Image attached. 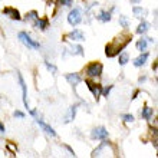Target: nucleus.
Masks as SVG:
<instances>
[{"instance_id": "nucleus-16", "label": "nucleus", "mask_w": 158, "mask_h": 158, "mask_svg": "<svg viewBox=\"0 0 158 158\" xmlns=\"http://www.w3.org/2000/svg\"><path fill=\"white\" fill-rule=\"evenodd\" d=\"M152 114H154V111H152V108H150V106H144V108H142L141 115L144 119H151Z\"/></svg>"}, {"instance_id": "nucleus-10", "label": "nucleus", "mask_w": 158, "mask_h": 158, "mask_svg": "<svg viewBox=\"0 0 158 158\" xmlns=\"http://www.w3.org/2000/svg\"><path fill=\"white\" fill-rule=\"evenodd\" d=\"M17 78H19V82H20V86H22V98H23V104H25L26 108H29V105H27V92H26V83L25 81H23V78H22V75L19 73L17 75Z\"/></svg>"}, {"instance_id": "nucleus-18", "label": "nucleus", "mask_w": 158, "mask_h": 158, "mask_svg": "<svg viewBox=\"0 0 158 158\" xmlns=\"http://www.w3.org/2000/svg\"><path fill=\"white\" fill-rule=\"evenodd\" d=\"M38 12L36 10H32V12H29V13H26V20L27 22H32V23H35V20L38 19Z\"/></svg>"}, {"instance_id": "nucleus-23", "label": "nucleus", "mask_w": 158, "mask_h": 158, "mask_svg": "<svg viewBox=\"0 0 158 158\" xmlns=\"http://www.w3.org/2000/svg\"><path fill=\"white\" fill-rule=\"evenodd\" d=\"M122 119H124L125 122H134V115H131V114H124V115H122Z\"/></svg>"}, {"instance_id": "nucleus-17", "label": "nucleus", "mask_w": 158, "mask_h": 158, "mask_svg": "<svg viewBox=\"0 0 158 158\" xmlns=\"http://www.w3.org/2000/svg\"><path fill=\"white\" fill-rule=\"evenodd\" d=\"M96 17H98L101 22H109V20H111V13L105 12V10H101L99 15H98Z\"/></svg>"}, {"instance_id": "nucleus-30", "label": "nucleus", "mask_w": 158, "mask_h": 158, "mask_svg": "<svg viewBox=\"0 0 158 158\" xmlns=\"http://www.w3.org/2000/svg\"><path fill=\"white\" fill-rule=\"evenodd\" d=\"M138 94H139V91H137V92H135V94H134V96H132V99H135V98H137V96H138Z\"/></svg>"}, {"instance_id": "nucleus-15", "label": "nucleus", "mask_w": 158, "mask_h": 158, "mask_svg": "<svg viewBox=\"0 0 158 158\" xmlns=\"http://www.w3.org/2000/svg\"><path fill=\"white\" fill-rule=\"evenodd\" d=\"M132 13H134V16H135V17L142 19V17L147 15V10H145V9H142V7H139V6H135V7L132 9Z\"/></svg>"}, {"instance_id": "nucleus-13", "label": "nucleus", "mask_w": 158, "mask_h": 158, "mask_svg": "<svg viewBox=\"0 0 158 158\" xmlns=\"http://www.w3.org/2000/svg\"><path fill=\"white\" fill-rule=\"evenodd\" d=\"M66 81L71 83V85H73V86H75V85H78V83L82 81V78H81L78 73H68V75H66Z\"/></svg>"}, {"instance_id": "nucleus-11", "label": "nucleus", "mask_w": 158, "mask_h": 158, "mask_svg": "<svg viewBox=\"0 0 158 158\" xmlns=\"http://www.w3.org/2000/svg\"><path fill=\"white\" fill-rule=\"evenodd\" d=\"M48 25H49V20H48V17H43V19H36L35 20V23H33V26L35 27H38V29H40V30H45L46 27H48Z\"/></svg>"}, {"instance_id": "nucleus-14", "label": "nucleus", "mask_w": 158, "mask_h": 158, "mask_svg": "<svg viewBox=\"0 0 158 158\" xmlns=\"http://www.w3.org/2000/svg\"><path fill=\"white\" fill-rule=\"evenodd\" d=\"M148 30H150V23H148V22H145V20H142L141 23H139V26H138L137 33L138 35H144V33H147Z\"/></svg>"}, {"instance_id": "nucleus-28", "label": "nucleus", "mask_w": 158, "mask_h": 158, "mask_svg": "<svg viewBox=\"0 0 158 158\" xmlns=\"http://www.w3.org/2000/svg\"><path fill=\"white\" fill-rule=\"evenodd\" d=\"M4 131H6V129H4V125L2 124V122H0V134H3Z\"/></svg>"}, {"instance_id": "nucleus-2", "label": "nucleus", "mask_w": 158, "mask_h": 158, "mask_svg": "<svg viewBox=\"0 0 158 158\" xmlns=\"http://www.w3.org/2000/svg\"><path fill=\"white\" fill-rule=\"evenodd\" d=\"M102 69H104L102 63H99V62H91L86 66V69H85V73H86L89 78H98V76L102 75Z\"/></svg>"}, {"instance_id": "nucleus-5", "label": "nucleus", "mask_w": 158, "mask_h": 158, "mask_svg": "<svg viewBox=\"0 0 158 158\" xmlns=\"http://www.w3.org/2000/svg\"><path fill=\"white\" fill-rule=\"evenodd\" d=\"M85 83L88 85V89L92 92V95L95 96V99L98 101V98L102 95V86H101L99 83H95V82H92V81H89V79H86Z\"/></svg>"}, {"instance_id": "nucleus-8", "label": "nucleus", "mask_w": 158, "mask_h": 158, "mask_svg": "<svg viewBox=\"0 0 158 158\" xmlns=\"http://www.w3.org/2000/svg\"><path fill=\"white\" fill-rule=\"evenodd\" d=\"M36 124H38L39 127H40V128L43 129V131H45L46 134H49V135H52V137H56V131H55V129L52 128L50 125H48L46 122H43L42 119H39V118L36 119Z\"/></svg>"}, {"instance_id": "nucleus-3", "label": "nucleus", "mask_w": 158, "mask_h": 158, "mask_svg": "<svg viewBox=\"0 0 158 158\" xmlns=\"http://www.w3.org/2000/svg\"><path fill=\"white\" fill-rule=\"evenodd\" d=\"M19 39H20L22 43H25L29 49H39V48H40L39 42H35L33 39L29 36V33H26V32H20V33H19Z\"/></svg>"}, {"instance_id": "nucleus-9", "label": "nucleus", "mask_w": 158, "mask_h": 158, "mask_svg": "<svg viewBox=\"0 0 158 158\" xmlns=\"http://www.w3.org/2000/svg\"><path fill=\"white\" fill-rule=\"evenodd\" d=\"M68 38L72 39V40H76V42H82V40H85V35H83L82 30L75 29V30H72L71 33L68 35Z\"/></svg>"}, {"instance_id": "nucleus-12", "label": "nucleus", "mask_w": 158, "mask_h": 158, "mask_svg": "<svg viewBox=\"0 0 158 158\" xmlns=\"http://www.w3.org/2000/svg\"><path fill=\"white\" fill-rule=\"evenodd\" d=\"M147 59H148V52H144V53L141 52V55H139L137 59H134V65H135L137 68L142 66V65L147 62Z\"/></svg>"}, {"instance_id": "nucleus-7", "label": "nucleus", "mask_w": 158, "mask_h": 158, "mask_svg": "<svg viewBox=\"0 0 158 158\" xmlns=\"http://www.w3.org/2000/svg\"><path fill=\"white\" fill-rule=\"evenodd\" d=\"M3 15L9 16L10 19H13V20H20V19H22L19 10H17V9H15V7H10V6L3 9Z\"/></svg>"}, {"instance_id": "nucleus-29", "label": "nucleus", "mask_w": 158, "mask_h": 158, "mask_svg": "<svg viewBox=\"0 0 158 158\" xmlns=\"http://www.w3.org/2000/svg\"><path fill=\"white\" fill-rule=\"evenodd\" d=\"M139 2H141V0H131V3H134V4H138Z\"/></svg>"}, {"instance_id": "nucleus-6", "label": "nucleus", "mask_w": 158, "mask_h": 158, "mask_svg": "<svg viewBox=\"0 0 158 158\" xmlns=\"http://www.w3.org/2000/svg\"><path fill=\"white\" fill-rule=\"evenodd\" d=\"M91 137L94 138V139H106V138H108V131H106L104 127H98V128H95L92 131Z\"/></svg>"}, {"instance_id": "nucleus-22", "label": "nucleus", "mask_w": 158, "mask_h": 158, "mask_svg": "<svg viewBox=\"0 0 158 158\" xmlns=\"http://www.w3.org/2000/svg\"><path fill=\"white\" fill-rule=\"evenodd\" d=\"M72 53H78V55H83V49L82 46H72Z\"/></svg>"}, {"instance_id": "nucleus-24", "label": "nucleus", "mask_w": 158, "mask_h": 158, "mask_svg": "<svg viewBox=\"0 0 158 158\" xmlns=\"http://www.w3.org/2000/svg\"><path fill=\"white\" fill-rule=\"evenodd\" d=\"M45 65H46V68H48V71H50V72H56V66H53V65H50L49 62H45Z\"/></svg>"}, {"instance_id": "nucleus-19", "label": "nucleus", "mask_w": 158, "mask_h": 158, "mask_svg": "<svg viewBox=\"0 0 158 158\" xmlns=\"http://www.w3.org/2000/svg\"><path fill=\"white\" fill-rule=\"evenodd\" d=\"M147 39H139V40L137 42V49L139 50V52H142V50H147Z\"/></svg>"}, {"instance_id": "nucleus-27", "label": "nucleus", "mask_w": 158, "mask_h": 158, "mask_svg": "<svg viewBox=\"0 0 158 158\" xmlns=\"http://www.w3.org/2000/svg\"><path fill=\"white\" fill-rule=\"evenodd\" d=\"M15 117H17V118H25V114L20 112V111H15Z\"/></svg>"}, {"instance_id": "nucleus-20", "label": "nucleus", "mask_w": 158, "mask_h": 158, "mask_svg": "<svg viewBox=\"0 0 158 158\" xmlns=\"http://www.w3.org/2000/svg\"><path fill=\"white\" fill-rule=\"evenodd\" d=\"M118 60H119V65H122V66L127 65V62H128V55L127 53H119V59H118Z\"/></svg>"}, {"instance_id": "nucleus-26", "label": "nucleus", "mask_w": 158, "mask_h": 158, "mask_svg": "<svg viewBox=\"0 0 158 158\" xmlns=\"http://www.w3.org/2000/svg\"><path fill=\"white\" fill-rule=\"evenodd\" d=\"M111 89H112V86H108V88H105V89H102V94H104V96H106V98H108Z\"/></svg>"}, {"instance_id": "nucleus-25", "label": "nucleus", "mask_w": 158, "mask_h": 158, "mask_svg": "<svg viewBox=\"0 0 158 158\" xmlns=\"http://www.w3.org/2000/svg\"><path fill=\"white\" fill-rule=\"evenodd\" d=\"M72 2H73V0H58V3L63 4V6H71Z\"/></svg>"}, {"instance_id": "nucleus-1", "label": "nucleus", "mask_w": 158, "mask_h": 158, "mask_svg": "<svg viewBox=\"0 0 158 158\" xmlns=\"http://www.w3.org/2000/svg\"><path fill=\"white\" fill-rule=\"evenodd\" d=\"M131 39H132V36H131V35H128V33L121 35L119 38L114 39L112 42H109L108 45L105 46V55H106L108 58H114V56L119 55L121 50L124 49L125 46L131 42Z\"/></svg>"}, {"instance_id": "nucleus-4", "label": "nucleus", "mask_w": 158, "mask_h": 158, "mask_svg": "<svg viewBox=\"0 0 158 158\" xmlns=\"http://www.w3.org/2000/svg\"><path fill=\"white\" fill-rule=\"evenodd\" d=\"M68 22L71 26H78L81 22H82V15H81V9L75 7L69 12V16H68Z\"/></svg>"}, {"instance_id": "nucleus-21", "label": "nucleus", "mask_w": 158, "mask_h": 158, "mask_svg": "<svg viewBox=\"0 0 158 158\" xmlns=\"http://www.w3.org/2000/svg\"><path fill=\"white\" fill-rule=\"evenodd\" d=\"M119 25L122 26V27H128V25H129L128 19H127L125 16H119Z\"/></svg>"}]
</instances>
